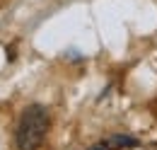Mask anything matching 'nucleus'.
Here are the masks:
<instances>
[{
    "mask_svg": "<svg viewBox=\"0 0 157 150\" xmlns=\"http://www.w3.org/2000/svg\"><path fill=\"white\" fill-rule=\"evenodd\" d=\"M51 126V116L44 104H29L20 116L15 131V148L17 150H39Z\"/></svg>",
    "mask_w": 157,
    "mask_h": 150,
    "instance_id": "1",
    "label": "nucleus"
},
{
    "mask_svg": "<svg viewBox=\"0 0 157 150\" xmlns=\"http://www.w3.org/2000/svg\"><path fill=\"white\" fill-rule=\"evenodd\" d=\"M111 148H138L140 143H138L133 136H121V133H116V136H111L109 140H106Z\"/></svg>",
    "mask_w": 157,
    "mask_h": 150,
    "instance_id": "2",
    "label": "nucleus"
},
{
    "mask_svg": "<svg viewBox=\"0 0 157 150\" xmlns=\"http://www.w3.org/2000/svg\"><path fill=\"white\" fill-rule=\"evenodd\" d=\"M90 150H111V145H109L106 140H99V143H94V145H92Z\"/></svg>",
    "mask_w": 157,
    "mask_h": 150,
    "instance_id": "3",
    "label": "nucleus"
}]
</instances>
